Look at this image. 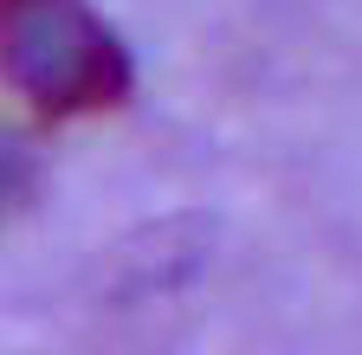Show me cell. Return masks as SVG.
Listing matches in <instances>:
<instances>
[{"instance_id":"cell-1","label":"cell","mask_w":362,"mask_h":355,"mask_svg":"<svg viewBox=\"0 0 362 355\" xmlns=\"http://www.w3.org/2000/svg\"><path fill=\"white\" fill-rule=\"evenodd\" d=\"M0 78L65 123L129 97V52L84 0H0Z\"/></svg>"},{"instance_id":"cell-2","label":"cell","mask_w":362,"mask_h":355,"mask_svg":"<svg viewBox=\"0 0 362 355\" xmlns=\"http://www.w3.org/2000/svg\"><path fill=\"white\" fill-rule=\"evenodd\" d=\"M33 188H39V149L13 129H0V227L33 200Z\"/></svg>"}]
</instances>
